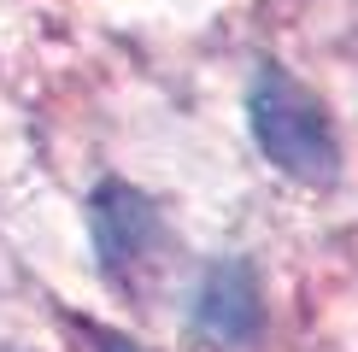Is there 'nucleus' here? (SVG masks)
Here are the masks:
<instances>
[{"label": "nucleus", "instance_id": "3", "mask_svg": "<svg viewBox=\"0 0 358 352\" xmlns=\"http://www.w3.org/2000/svg\"><path fill=\"white\" fill-rule=\"evenodd\" d=\"M259 323H264V305H259L252 270L247 264H217L194 293V329L217 346H241L259 335Z\"/></svg>", "mask_w": 358, "mask_h": 352}, {"label": "nucleus", "instance_id": "4", "mask_svg": "<svg viewBox=\"0 0 358 352\" xmlns=\"http://www.w3.org/2000/svg\"><path fill=\"white\" fill-rule=\"evenodd\" d=\"M88 346H94V352H141L136 341H124V335H106V329H88Z\"/></svg>", "mask_w": 358, "mask_h": 352}, {"label": "nucleus", "instance_id": "2", "mask_svg": "<svg viewBox=\"0 0 358 352\" xmlns=\"http://www.w3.org/2000/svg\"><path fill=\"white\" fill-rule=\"evenodd\" d=\"M88 223H94V247H100V258H106L112 276H129L159 247V212L136 194V188H124V182H106L94 194Z\"/></svg>", "mask_w": 358, "mask_h": 352}, {"label": "nucleus", "instance_id": "1", "mask_svg": "<svg viewBox=\"0 0 358 352\" xmlns=\"http://www.w3.org/2000/svg\"><path fill=\"white\" fill-rule=\"evenodd\" d=\"M252 135H259L264 159L276 170H288L294 182H335L341 147H335L329 117L276 65H264L259 82H252Z\"/></svg>", "mask_w": 358, "mask_h": 352}]
</instances>
